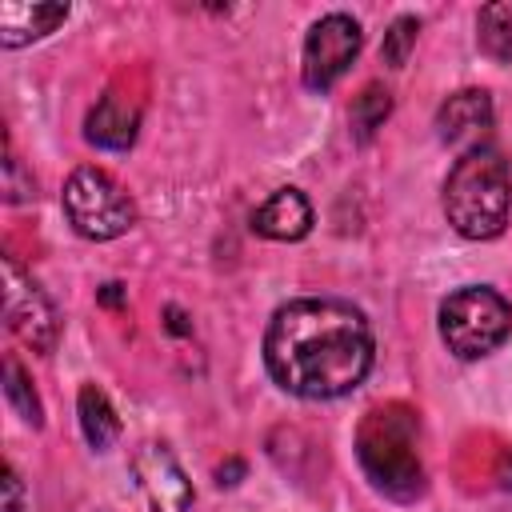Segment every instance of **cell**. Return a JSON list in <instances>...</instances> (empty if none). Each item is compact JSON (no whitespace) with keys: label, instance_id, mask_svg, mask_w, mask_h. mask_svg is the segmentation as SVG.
Masks as SVG:
<instances>
[{"label":"cell","instance_id":"cell-1","mask_svg":"<svg viewBox=\"0 0 512 512\" xmlns=\"http://www.w3.org/2000/svg\"><path fill=\"white\" fill-rule=\"evenodd\" d=\"M264 364L284 392L300 400H336L368 376L372 328L348 300H288L264 332Z\"/></svg>","mask_w":512,"mask_h":512},{"label":"cell","instance_id":"cell-2","mask_svg":"<svg viewBox=\"0 0 512 512\" xmlns=\"http://www.w3.org/2000/svg\"><path fill=\"white\" fill-rule=\"evenodd\" d=\"M444 216L464 240H492L508 224L512 208V164L496 144L468 148L444 180Z\"/></svg>","mask_w":512,"mask_h":512},{"label":"cell","instance_id":"cell-3","mask_svg":"<svg viewBox=\"0 0 512 512\" xmlns=\"http://www.w3.org/2000/svg\"><path fill=\"white\" fill-rule=\"evenodd\" d=\"M356 456L376 492L392 500H416L424 492V468L416 452V416L408 408H376L360 424Z\"/></svg>","mask_w":512,"mask_h":512},{"label":"cell","instance_id":"cell-4","mask_svg":"<svg viewBox=\"0 0 512 512\" xmlns=\"http://www.w3.org/2000/svg\"><path fill=\"white\" fill-rule=\"evenodd\" d=\"M508 332H512V304L488 284L456 288L440 304V340L460 360H480L496 352L508 340Z\"/></svg>","mask_w":512,"mask_h":512},{"label":"cell","instance_id":"cell-5","mask_svg":"<svg viewBox=\"0 0 512 512\" xmlns=\"http://www.w3.org/2000/svg\"><path fill=\"white\" fill-rule=\"evenodd\" d=\"M60 204H64L68 224H72L84 240H96V244L116 240V236H124V232L136 224V204H132V196H128L104 168H92V164H84V168H76V172L68 176Z\"/></svg>","mask_w":512,"mask_h":512},{"label":"cell","instance_id":"cell-6","mask_svg":"<svg viewBox=\"0 0 512 512\" xmlns=\"http://www.w3.org/2000/svg\"><path fill=\"white\" fill-rule=\"evenodd\" d=\"M364 48V32L348 12H328L320 16L308 36H304V52H300V76L304 88L312 92H328L360 56Z\"/></svg>","mask_w":512,"mask_h":512},{"label":"cell","instance_id":"cell-7","mask_svg":"<svg viewBox=\"0 0 512 512\" xmlns=\"http://www.w3.org/2000/svg\"><path fill=\"white\" fill-rule=\"evenodd\" d=\"M0 272H4V320H8V328L32 352H52L60 340V316H56L52 300L12 256L0 260Z\"/></svg>","mask_w":512,"mask_h":512},{"label":"cell","instance_id":"cell-8","mask_svg":"<svg viewBox=\"0 0 512 512\" xmlns=\"http://www.w3.org/2000/svg\"><path fill=\"white\" fill-rule=\"evenodd\" d=\"M132 476L140 484V492L148 496V504L156 512H188L192 504V480L184 476L180 460L172 456L168 444L144 440L132 452Z\"/></svg>","mask_w":512,"mask_h":512},{"label":"cell","instance_id":"cell-9","mask_svg":"<svg viewBox=\"0 0 512 512\" xmlns=\"http://www.w3.org/2000/svg\"><path fill=\"white\" fill-rule=\"evenodd\" d=\"M492 128V96L484 88H460L436 108V136L452 148H476L484 144Z\"/></svg>","mask_w":512,"mask_h":512},{"label":"cell","instance_id":"cell-10","mask_svg":"<svg viewBox=\"0 0 512 512\" xmlns=\"http://www.w3.org/2000/svg\"><path fill=\"white\" fill-rule=\"evenodd\" d=\"M312 228V204L300 188H276L256 212H252V232L264 236V240H280V244H292V240H304Z\"/></svg>","mask_w":512,"mask_h":512},{"label":"cell","instance_id":"cell-11","mask_svg":"<svg viewBox=\"0 0 512 512\" xmlns=\"http://www.w3.org/2000/svg\"><path fill=\"white\" fill-rule=\"evenodd\" d=\"M136 128H140V108H136L128 96H120V92H104V96L96 100V108L88 112V120H84L88 144L108 148V152L132 148Z\"/></svg>","mask_w":512,"mask_h":512},{"label":"cell","instance_id":"cell-12","mask_svg":"<svg viewBox=\"0 0 512 512\" xmlns=\"http://www.w3.org/2000/svg\"><path fill=\"white\" fill-rule=\"evenodd\" d=\"M68 20V4H28V0H4L0 4V48H24L32 40H44Z\"/></svg>","mask_w":512,"mask_h":512},{"label":"cell","instance_id":"cell-13","mask_svg":"<svg viewBox=\"0 0 512 512\" xmlns=\"http://www.w3.org/2000/svg\"><path fill=\"white\" fill-rule=\"evenodd\" d=\"M76 416H80V432L88 440V448L96 452H108L120 436V416L112 408V400L104 396V388L96 384H84L80 396H76Z\"/></svg>","mask_w":512,"mask_h":512},{"label":"cell","instance_id":"cell-14","mask_svg":"<svg viewBox=\"0 0 512 512\" xmlns=\"http://www.w3.org/2000/svg\"><path fill=\"white\" fill-rule=\"evenodd\" d=\"M476 44L488 60L512 64V0H492L476 16Z\"/></svg>","mask_w":512,"mask_h":512},{"label":"cell","instance_id":"cell-15","mask_svg":"<svg viewBox=\"0 0 512 512\" xmlns=\"http://www.w3.org/2000/svg\"><path fill=\"white\" fill-rule=\"evenodd\" d=\"M388 112H392V92L384 84H364V92L352 100V112H348L356 144H368L376 136V128H384Z\"/></svg>","mask_w":512,"mask_h":512},{"label":"cell","instance_id":"cell-16","mask_svg":"<svg viewBox=\"0 0 512 512\" xmlns=\"http://www.w3.org/2000/svg\"><path fill=\"white\" fill-rule=\"evenodd\" d=\"M4 396H8V404L16 408V416H20L24 424H32V428H40V424H44L40 396H36L32 380L24 376V368H20V360H16V356H8V360H4Z\"/></svg>","mask_w":512,"mask_h":512},{"label":"cell","instance_id":"cell-17","mask_svg":"<svg viewBox=\"0 0 512 512\" xmlns=\"http://www.w3.org/2000/svg\"><path fill=\"white\" fill-rule=\"evenodd\" d=\"M416 36H420V20L416 16H396L388 24L384 40H380V60L388 68H404L408 56H412V48H416Z\"/></svg>","mask_w":512,"mask_h":512},{"label":"cell","instance_id":"cell-18","mask_svg":"<svg viewBox=\"0 0 512 512\" xmlns=\"http://www.w3.org/2000/svg\"><path fill=\"white\" fill-rule=\"evenodd\" d=\"M32 196H36L32 176H24L20 160L8 152V156H4V200H8V204H28Z\"/></svg>","mask_w":512,"mask_h":512},{"label":"cell","instance_id":"cell-19","mask_svg":"<svg viewBox=\"0 0 512 512\" xmlns=\"http://www.w3.org/2000/svg\"><path fill=\"white\" fill-rule=\"evenodd\" d=\"M0 488H4L0 512H20V508H24V484H20V476H16L12 464H4V480H0Z\"/></svg>","mask_w":512,"mask_h":512},{"label":"cell","instance_id":"cell-20","mask_svg":"<svg viewBox=\"0 0 512 512\" xmlns=\"http://www.w3.org/2000/svg\"><path fill=\"white\" fill-rule=\"evenodd\" d=\"M180 320H184V312L180 308H168V328L172 332H188V324H180Z\"/></svg>","mask_w":512,"mask_h":512}]
</instances>
